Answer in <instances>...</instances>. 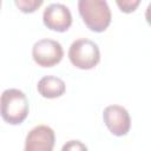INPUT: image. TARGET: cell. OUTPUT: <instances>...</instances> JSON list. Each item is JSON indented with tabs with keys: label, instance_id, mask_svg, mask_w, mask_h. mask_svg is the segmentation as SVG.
Segmentation results:
<instances>
[{
	"label": "cell",
	"instance_id": "obj_6",
	"mask_svg": "<svg viewBox=\"0 0 151 151\" xmlns=\"http://www.w3.org/2000/svg\"><path fill=\"white\" fill-rule=\"evenodd\" d=\"M44 25L55 32H65L72 25V14L64 4H51L42 13Z\"/></svg>",
	"mask_w": 151,
	"mask_h": 151
},
{
	"label": "cell",
	"instance_id": "obj_9",
	"mask_svg": "<svg viewBox=\"0 0 151 151\" xmlns=\"http://www.w3.org/2000/svg\"><path fill=\"white\" fill-rule=\"evenodd\" d=\"M14 4L21 12L33 13L42 5V0H15Z\"/></svg>",
	"mask_w": 151,
	"mask_h": 151
},
{
	"label": "cell",
	"instance_id": "obj_7",
	"mask_svg": "<svg viewBox=\"0 0 151 151\" xmlns=\"http://www.w3.org/2000/svg\"><path fill=\"white\" fill-rule=\"evenodd\" d=\"M54 142V131L47 125H38L27 133L24 151H53Z\"/></svg>",
	"mask_w": 151,
	"mask_h": 151
},
{
	"label": "cell",
	"instance_id": "obj_3",
	"mask_svg": "<svg viewBox=\"0 0 151 151\" xmlns=\"http://www.w3.org/2000/svg\"><path fill=\"white\" fill-rule=\"evenodd\" d=\"M68 59L77 68L91 70L100 61V51L94 41L81 38L71 44L68 50Z\"/></svg>",
	"mask_w": 151,
	"mask_h": 151
},
{
	"label": "cell",
	"instance_id": "obj_5",
	"mask_svg": "<svg viewBox=\"0 0 151 151\" xmlns=\"http://www.w3.org/2000/svg\"><path fill=\"white\" fill-rule=\"evenodd\" d=\"M103 119L110 132L117 137L127 134L131 127V118L127 110L120 105H109L104 109Z\"/></svg>",
	"mask_w": 151,
	"mask_h": 151
},
{
	"label": "cell",
	"instance_id": "obj_11",
	"mask_svg": "<svg viewBox=\"0 0 151 151\" xmlns=\"http://www.w3.org/2000/svg\"><path fill=\"white\" fill-rule=\"evenodd\" d=\"M61 151H88L86 145L84 143H81L80 140H68L66 142L63 147Z\"/></svg>",
	"mask_w": 151,
	"mask_h": 151
},
{
	"label": "cell",
	"instance_id": "obj_4",
	"mask_svg": "<svg viewBox=\"0 0 151 151\" xmlns=\"http://www.w3.org/2000/svg\"><path fill=\"white\" fill-rule=\"evenodd\" d=\"M32 57L41 67H52L59 64L64 57L60 42L53 39H40L32 47Z\"/></svg>",
	"mask_w": 151,
	"mask_h": 151
},
{
	"label": "cell",
	"instance_id": "obj_10",
	"mask_svg": "<svg viewBox=\"0 0 151 151\" xmlns=\"http://www.w3.org/2000/svg\"><path fill=\"white\" fill-rule=\"evenodd\" d=\"M139 4H140L139 0H117L118 7L124 13H132V12H134Z\"/></svg>",
	"mask_w": 151,
	"mask_h": 151
},
{
	"label": "cell",
	"instance_id": "obj_2",
	"mask_svg": "<svg viewBox=\"0 0 151 151\" xmlns=\"http://www.w3.org/2000/svg\"><path fill=\"white\" fill-rule=\"evenodd\" d=\"M79 14L88 29L100 33L111 24V9L105 0H79Z\"/></svg>",
	"mask_w": 151,
	"mask_h": 151
},
{
	"label": "cell",
	"instance_id": "obj_8",
	"mask_svg": "<svg viewBox=\"0 0 151 151\" xmlns=\"http://www.w3.org/2000/svg\"><path fill=\"white\" fill-rule=\"evenodd\" d=\"M38 92L41 97L47 99H54L61 97L66 91V85L63 79L54 76L42 77L37 85Z\"/></svg>",
	"mask_w": 151,
	"mask_h": 151
},
{
	"label": "cell",
	"instance_id": "obj_1",
	"mask_svg": "<svg viewBox=\"0 0 151 151\" xmlns=\"http://www.w3.org/2000/svg\"><path fill=\"white\" fill-rule=\"evenodd\" d=\"M1 117L11 125L21 124L28 116V99L26 94L18 88L5 90L0 98Z\"/></svg>",
	"mask_w": 151,
	"mask_h": 151
},
{
	"label": "cell",
	"instance_id": "obj_12",
	"mask_svg": "<svg viewBox=\"0 0 151 151\" xmlns=\"http://www.w3.org/2000/svg\"><path fill=\"white\" fill-rule=\"evenodd\" d=\"M145 19L147 21V24L151 26V2L147 5L146 7V11H145Z\"/></svg>",
	"mask_w": 151,
	"mask_h": 151
}]
</instances>
